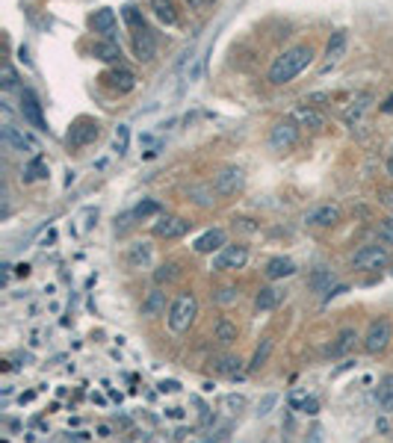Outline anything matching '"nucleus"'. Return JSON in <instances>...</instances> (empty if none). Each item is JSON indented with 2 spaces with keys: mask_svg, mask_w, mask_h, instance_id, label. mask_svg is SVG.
<instances>
[{
  "mask_svg": "<svg viewBox=\"0 0 393 443\" xmlns=\"http://www.w3.org/2000/svg\"><path fill=\"white\" fill-rule=\"evenodd\" d=\"M310 63H313V48L310 45H293V48H287L284 53H278L272 59L266 77H269L272 86H284L293 77H299Z\"/></svg>",
  "mask_w": 393,
  "mask_h": 443,
  "instance_id": "f257e3e1",
  "label": "nucleus"
},
{
  "mask_svg": "<svg viewBox=\"0 0 393 443\" xmlns=\"http://www.w3.org/2000/svg\"><path fill=\"white\" fill-rule=\"evenodd\" d=\"M195 316H199V298H195L192 293H181V296L169 305L166 322H169V328H172L174 334H184V331H189V325L195 322Z\"/></svg>",
  "mask_w": 393,
  "mask_h": 443,
  "instance_id": "f03ea898",
  "label": "nucleus"
},
{
  "mask_svg": "<svg viewBox=\"0 0 393 443\" xmlns=\"http://www.w3.org/2000/svg\"><path fill=\"white\" fill-rule=\"evenodd\" d=\"M390 340H393V325H390V322L387 319H372L370 328H367V337H364V352L367 355H382Z\"/></svg>",
  "mask_w": 393,
  "mask_h": 443,
  "instance_id": "7ed1b4c3",
  "label": "nucleus"
},
{
  "mask_svg": "<svg viewBox=\"0 0 393 443\" xmlns=\"http://www.w3.org/2000/svg\"><path fill=\"white\" fill-rule=\"evenodd\" d=\"M243 184H246V172L240 166H225L222 172L213 174V192L222 195V198L237 195L243 189Z\"/></svg>",
  "mask_w": 393,
  "mask_h": 443,
  "instance_id": "20e7f679",
  "label": "nucleus"
},
{
  "mask_svg": "<svg viewBox=\"0 0 393 443\" xmlns=\"http://www.w3.org/2000/svg\"><path fill=\"white\" fill-rule=\"evenodd\" d=\"M387 249L384 246H361L352 254V266L361 272H372V269H384L387 266Z\"/></svg>",
  "mask_w": 393,
  "mask_h": 443,
  "instance_id": "39448f33",
  "label": "nucleus"
},
{
  "mask_svg": "<svg viewBox=\"0 0 393 443\" xmlns=\"http://www.w3.org/2000/svg\"><path fill=\"white\" fill-rule=\"evenodd\" d=\"M299 125L293 122V118H284V122H278L272 130H269V145L275 151H290V148H296L299 142Z\"/></svg>",
  "mask_w": 393,
  "mask_h": 443,
  "instance_id": "423d86ee",
  "label": "nucleus"
},
{
  "mask_svg": "<svg viewBox=\"0 0 393 443\" xmlns=\"http://www.w3.org/2000/svg\"><path fill=\"white\" fill-rule=\"evenodd\" d=\"M246 264H248V249H246V246H240V243L225 246L222 251H216V257H213V269H219V272L243 269Z\"/></svg>",
  "mask_w": 393,
  "mask_h": 443,
  "instance_id": "0eeeda50",
  "label": "nucleus"
},
{
  "mask_svg": "<svg viewBox=\"0 0 393 443\" xmlns=\"http://www.w3.org/2000/svg\"><path fill=\"white\" fill-rule=\"evenodd\" d=\"M101 136V125L95 122V118H77V122L71 125V130H68V145L71 148H83V145H89V142H95V139Z\"/></svg>",
  "mask_w": 393,
  "mask_h": 443,
  "instance_id": "6e6552de",
  "label": "nucleus"
},
{
  "mask_svg": "<svg viewBox=\"0 0 393 443\" xmlns=\"http://www.w3.org/2000/svg\"><path fill=\"white\" fill-rule=\"evenodd\" d=\"M189 234V222L184 216H157L154 236L157 239H181Z\"/></svg>",
  "mask_w": 393,
  "mask_h": 443,
  "instance_id": "1a4fd4ad",
  "label": "nucleus"
},
{
  "mask_svg": "<svg viewBox=\"0 0 393 443\" xmlns=\"http://www.w3.org/2000/svg\"><path fill=\"white\" fill-rule=\"evenodd\" d=\"M337 222H340L337 204H317L305 213V225H310V228H334Z\"/></svg>",
  "mask_w": 393,
  "mask_h": 443,
  "instance_id": "9d476101",
  "label": "nucleus"
},
{
  "mask_svg": "<svg viewBox=\"0 0 393 443\" xmlns=\"http://www.w3.org/2000/svg\"><path fill=\"white\" fill-rule=\"evenodd\" d=\"M21 115H24V122L33 125L36 130H48L45 115H42V104H38V98H36L33 89H21Z\"/></svg>",
  "mask_w": 393,
  "mask_h": 443,
  "instance_id": "9b49d317",
  "label": "nucleus"
},
{
  "mask_svg": "<svg viewBox=\"0 0 393 443\" xmlns=\"http://www.w3.org/2000/svg\"><path fill=\"white\" fill-rule=\"evenodd\" d=\"M101 83L110 86L112 92H119V95H127V92L136 86V77H133V71H127L125 66H112V68L101 77Z\"/></svg>",
  "mask_w": 393,
  "mask_h": 443,
  "instance_id": "f8f14e48",
  "label": "nucleus"
},
{
  "mask_svg": "<svg viewBox=\"0 0 393 443\" xmlns=\"http://www.w3.org/2000/svg\"><path fill=\"white\" fill-rule=\"evenodd\" d=\"M133 51H136V59L140 63H151L154 53H157V38L148 27H136L133 30Z\"/></svg>",
  "mask_w": 393,
  "mask_h": 443,
  "instance_id": "ddd939ff",
  "label": "nucleus"
},
{
  "mask_svg": "<svg viewBox=\"0 0 393 443\" xmlns=\"http://www.w3.org/2000/svg\"><path fill=\"white\" fill-rule=\"evenodd\" d=\"M207 367H210V372H216V375L237 378V375L243 372V360H240L237 355H213V358L207 360Z\"/></svg>",
  "mask_w": 393,
  "mask_h": 443,
  "instance_id": "4468645a",
  "label": "nucleus"
},
{
  "mask_svg": "<svg viewBox=\"0 0 393 443\" xmlns=\"http://www.w3.org/2000/svg\"><path fill=\"white\" fill-rule=\"evenodd\" d=\"M92 56L101 59L107 66H125V53L119 48V42H110V38H101V42L92 45Z\"/></svg>",
  "mask_w": 393,
  "mask_h": 443,
  "instance_id": "2eb2a0df",
  "label": "nucleus"
},
{
  "mask_svg": "<svg viewBox=\"0 0 393 443\" xmlns=\"http://www.w3.org/2000/svg\"><path fill=\"white\" fill-rule=\"evenodd\" d=\"M89 27H92L98 36H104V38H110V42H115V12H112L110 6L98 9V12L89 18Z\"/></svg>",
  "mask_w": 393,
  "mask_h": 443,
  "instance_id": "dca6fc26",
  "label": "nucleus"
},
{
  "mask_svg": "<svg viewBox=\"0 0 393 443\" xmlns=\"http://www.w3.org/2000/svg\"><path fill=\"white\" fill-rule=\"evenodd\" d=\"M290 118H293V122H296L299 127H308V130H323V127H325V115H323L320 110H313L310 104L296 107Z\"/></svg>",
  "mask_w": 393,
  "mask_h": 443,
  "instance_id": "f3484780",
  "label": "nucleus"
},
{
  "mask_svg": "<svg viewBox=\"0 0 393 443\" xmlns=\"http://www.w3.org/2000/svg\"><path fill=\"white\" fill-rule=\"evenodd\" d=\"M4 139L15 148V151H21V154H36L38 151V142L30 136V133H24V130H18V127H12V125H4Z\"/></svg>",
  "mask_w": 393,
  "mask_h": 443,
  "instance_id": "a211bd4d",
  "label": "nucleus"
},
{
  "mask_svg": "<svg viewBox=\"0 0 393 443\" xmlns=\"http://www.w3.org/2000/svg\"><path fill=\"white\" fill-rule=\"evenodd\" d=\"M228 243H225V231L222 228H210V231H204L199 239H195V251L199 254H213V251H222Z\"/></svg>",
  "mask_w": 393,
  "mask_h": 443,
  "instance_id": "6ab92c4d",
  "label": "nucleus"
},
{
  "mask_svg": "<svg viewBox=\"0 0 393 443\" xmlns=\"http://www.w3.org/2000/svg\"><path fill=\"white\" fill-rule=\"evenodd\" d=\"M151 257H154L151 243H130L127 246V254H125L130 269H148L151 266Z\"/></svg>",
  "mask_w": 393,
  "mask_h": 443,
  "instance_id": "aec40b11",
  "label": "nucleus"
},
{
  "mask_svg": "<svg viewBox=\"0 0 393 443\" xmlns=\"http://www.w3.org/2000/svg\"><path fill=\"white\" fill-rule=\"evenodd\" d=\"M148 9H151V15H154L160 24H166V27H174V24H178V9H174L172 0H148Z\"/></svg>",
  "mask_w": 393,
  "mask_h": 443,
  "instance_id": "412c9836",
  "label": "nucleus"
},
{
  "mask_svg": "<svg viewBox=\"0 0 393 443\" xmlns=\"http://www.w3.org/2000/svg\"><path fill=\"white\" fill-rule=\"evenodd\" d=\"M263 272H266L269 281H284V278H293V275H296V264H293L290 257H272Z\"/></svg>",
  "mask_w": 393,
  "mask_h": 443,
  "instance_id": "4be33fe9",
  "label": "nucleus"
},
{
  "mask_svg": "<svg viewBox=\"0 0 393 443\" xmlns=\"http://www.w3.org/2000/svg\"><path fill=\"white\" fill-rule=\"evenodd\" d=\"M370 104H372V95L370 92H364V95H358L352 104L346 107V113H343V122L346 125H358L361 122V115L370 110Z\"/></svg>",
  "mask_w": 393,
  "mask_h": 443,
  "instance_id": "5701e85b",
  "label": "nucleus"
},
{
  "mask_svg": "<svg viewBox=\"0 0 393 443\" xmlns=\"http://www.w3.org/2000/svg\"><path fill=\"white\" fill-rule=\"evenodd\" d=\"M358 331L355 328H343L340 334H337V340H334L331 343V355L334 358H343V355H349L352 349H355V343H358Z\"/></svg>",
  "mask_w": 393,
  "mask_h": 443,
  "instance_id": "b1692460",
  "label": "nucleus"
},
{
  "mask_svg": "<svg viewBox=\"0 0 393 443\" xmlns=\"http://www.w3.org/2000/svg\"><path fill=\"white\" fill-rule=\"evenodd\" d=\"M166 313V293L163 290H151L142 301V316L154 319V316H163Z\"/></svg>",
  "mask_w": 393,
  "mask_h": 443,
  "instance_id": "393cba45",
  "label": "nucleus"
},
{
  "mask_svg": "<svg viewBox=\"0 0 393 443\" xmlns=\"http://www.w3.org/2000/svg\"><path fill=\"white\" fill-rule=\"evenodd\" d=\"M237 337H240L237 322H231V319H219V322H216V325H213V340H216V343L231 346Z\"/></svg>",
  "mask_w": 393,
  "mask_h": 443,
  "instance_id": "a878e982",
  "label": "nucleus"
},
{
  "mask_svg": "<svg viewBox=\"0 0 393 443\" xmlns=\"http://www.w3.org/2000/svg\"><path fill=\"white\" fill-rule=\"evenodd\" d=\"M346 45H349V36L346 30H334L331 38H328V45H325V56H328V63H337V59L346 53Z\"/></svg>",
  "mask_w": 393,
  "mask_h": 443,
  "instance_id": "bb28decb",
  "label": "nucleus"
},
{
  "mask_svg": "<svg viewBox=\"0 0 393 443\" xmlns=\"http://www.w3.org/2000/svg\"><path fill=\"white\" fill-rule=\"evenodd\" d=\"M181 275V264H174V260H166V264H160L154 269V284L163 287V284H172L174 278Z\"/></svg>",
  "mask_w": 393,
  "mask_h": 443,
  "instance_id": "cd10ccee",
  "label": "nucleus"
},
{
  "mask_svg": "<svg viewBox=\"0 0 393 443\" xmlns=\"http://www.w3.org/2000/svg\"><path fill=\"white\" fill-rule=\"evenodd\" d=\"M272 349H275V340H272V337H263V340H261V346L254 349V355H251V364H248V370H251V372H258V370L266 364V360H269Z\"/></svg>",
  "mask_w": 393,
  "mask_h": 443,
  "instance_id": "c85d7f7f",
  "label": "nucleus"
},
{
  "mask_svg": "<svg viewBox=\"0 0 393 443\" xmlns=\"http://www.w3.org/2000/svg\"><path fill=\"white\" fill-rule=\"evenodd\" d=\"M284 298L281 290H275V287H263L258 293V298H254V308L258 311H272V308H278V301Z\"/></svg>",
  "mask_w": 393,
  "mask_h": 443,
  "instance_id": "c756f323",
  "label": "nucleus"
},
{
  "mask_svg": "<svg viewBox=\"0 0 393 443\" xmlns=\"http://www.w3.org/2000/svg\"><path fill=\"white\" fill-rule=\"evenodd\" d=\"M308 284H310V290H313V293H331V284H334V272H331V269H317V272L310 275V281H308Z\"/></svg>",
  "mask_w": 393,
  "mask_h": 443,
  "instance_id": "7c9ffc66",
  "label": "nucleus"
},
{
  "mask_svg": "<svg viewBox=\"0 0 393 443\" xmlns=\"http://www.w3.org/2000/svg\"><path fill=\"white\" fill-rule=\"evenodd\" d=\"M376 399H379V408H382L384 414L393 411V375H387V378L382 381V387H379Z\"/></svg>",
  "mask_w": 393,
  "mask_h": 443,
  "instance_id": "2f4dec72",
  "label": "nucleus"
},
{
  "mask_svg": "<svg viewBox=\"0 0 393 443\" xmlns=\"http://www.w3.org/2000/svg\"><path fill=\"white\" fill-rule=\"evenodd\" d=\"M237 298H240V287H234V284L213 290V301H216V305H234Z\"/></svg>",
  "mask_w": 393,
  "mask_h": 443,
  "instance_id": "473e14b6",
  "label": "nucleus"
},
{
  "mask_svg": "<svg viewBox=\"0 0 393 443\" xmlns=\"http://www.w3.org/2000/svg\"><path fill=\"white\" fill-rule=\"evenodd\" d=\"M222 408H225V414H240V411H246V396H240V393L222 396Z\"/></svg>",
  "mask_w": 393,
  "mask_h": 443,
  "instance_id": "72a5a7b5",
  "label": "nucleus"
},
{
  "mask_svg": "<svg viewBox=\"0 0 393 443\" xmlns=\"http://www.w3.org/2000/svg\"><path fill=\"white\" fill-rule=\"evenodd\" d=\"M45 174H48V166L42 163V157H36L33 163L24 169V180H27V184H33V180H42Z\"/></svg>",
  "mask_w": 393,
  "mask_h": 443,
  "instance_id": "f704fd0d",
  "label": "nucleus"
},
{
  "mask_svg": "<svg viewBox=\"0 0 393 443\" xmlns=\"http://www.w3.org/2000/svg\"><path fill=\"white\" fill-rule=\"evenodd\" d=\"M122 15H125V21H127V27H130V30H136V27H145V18H142L140 6H133V4H127V6L122 9Z\"/></svg>",
  "mask_w": 393,
  "mask_h": 443,
  "instance_id": "c9c22d12",
  "label": "nucleus"
},
{
  "mask_svg": "<svg viewBox=\"0 0 393 443\" xmlns=\"http://www.w3.org/2000/svg\"><path fill=\"white\" fill-rule=\"evenodd\" d=\"M154 213H160V204H157V201H142V204L133 210L136 219H148V216H154Z\"/></svg>",
  "mask_w": 393,
  "mask_h": 443,
  "instance_id": "e433bc0d",
  "label": "nucleus"
},
{
  "mask_svg": "<svg viewBox=\"0 0 393 443\" xmlns=\"http://www.w3.org/2000/svg\"><path fill=\"white\" fill-rule=\"evenodd\" d=\"M278 405V396L275 393H266L261 402H258V417H266V414H272V408Z\"/></svg>",
  "mask_w": 393,
  "mask_h": 443,
  "instance_id": "4c0bfd02",
  "label": "nucleus"
},
{
  "mask_svg": "<svg viewBox=\"0 0 393 443\" xmlns=\"http://www.w3.org/2000/svg\"><path fill=\"white\" fill-rule=\"evenodd\" d=\"M379 239H382V243H387V246H393V219H384V222H382Z\"/></svg>",
  "mask_w": 393,
  "mask_h": 443,
  "instance_id": "58836bf2",
  "label": "nucleus"
},
{
  "mask_svg": "<svg viewBox=\"0 0 393 443\" xmlns=\"http://www.w3.org/2000/svg\"><path fill=\"white\" fill-rule=\"evenodd\" d=\"M115 151H119V154L127 151V127H125V125L115 130Z\"/></svg>",
  "mask_w": 393,
  "mask_h": 443,
  "instance_id": "ea45409f",
  "label": "nucleus"
},
{
  "mask_svg": "<svg viewBox=\"0 0 393 443\" xmlns=\"http://www.w3.org/2000/svg\"><path fill=\"white\" fill-rule=\"evenodd\" d=\"M15 86H18V74H15L12 66H6V71H4V89H15Z\"/></svg>",
  "mask_w": 393,
  "mask_h": 443,
  "instance_id": "a19ab883",
  "label": "nucleus"
},
{
  "mask_svg": "<svg viewBox=\"0 0 393 443\" xmlns=\"http://www.w3.org/2000/svg\"><path fill=\"white\" fill-rule=\"evenodd\" d=\"M302 411H305V414H317V411H320V402L313 399V396L305 399V402H302Z\"/></svg>",
  "mask_w": 393,
  "mask_h": 443,
  "instance_id": "79ce46f5",
  "label": "nucleus"
},
{
  "mask_svg": "<svg viewBox=\"0 0 393 443\" xmlns=\"http://www.w3.org/2000/svg\"><path fill=\"white\" fill-rule=\"evenodd\" d=\"M160 390L163 393H174V390H178V381H160Z\"/></svg>",
  "mask_w": 393,
  "mask_h": 443,
  "instance_id": "37998d69",
  "label": "nucleus"
},
{
  "mask_svg": "<svg viewBox=\"0 0 393 443\" xmlns=\"http://www.w3.org/2000/svg\"><path fill=\"white\" fill-rule=\"evenodd\" d=\"M187 4H189V9H204L207 0H187Z\"/></svg>",
  "mask_w": 393,
  "mask_h": 443,
  "instance_id": "c03bdc74",
  "label": "nucleus"
},
{
  "mask_svg": "<svg viewBox=\"0 0 393 443\" xmlns=\"http://www.w3.org/2000/svg\"><path fill=\"white\" fill-rule=\"evenodd\" d=\"M387 174L393 177V148H390V154H387Z\"/></svg>",
  "mask_w": 393,
  "mask_h": 443,
  "instance_id": "a18cd8bd",
  "label": "nucleus"
}]
</instances>
